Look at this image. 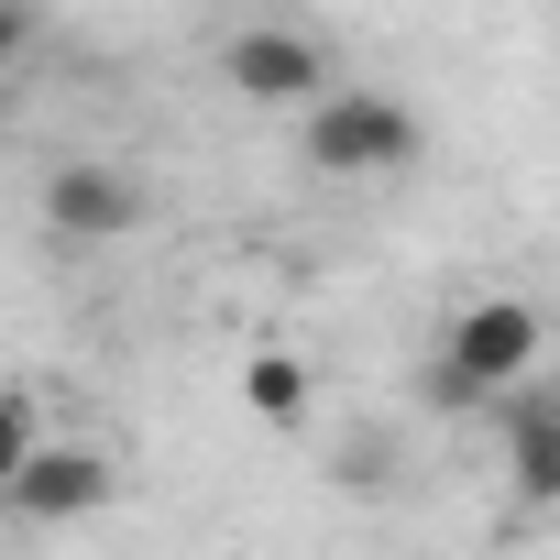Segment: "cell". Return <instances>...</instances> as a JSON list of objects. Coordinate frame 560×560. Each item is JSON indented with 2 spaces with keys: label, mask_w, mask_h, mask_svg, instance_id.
Masks as SVG:
<instances>
[{
  "label": "cell",
  "mask_w": 560,
  "mask_h": 560,
  "mask_svg": "<svg viewBox=\"0 0 560 560\" xmlns=\"http://www.w3.org/2000/svg\"><path fill=\"white\" fill-rule=\"evenodd\" d=\"M418 396L440 407V418H494V385H472L451 352H429V374H418Z\"/></svg>",
  "instance_id": "cell-9"
},
{
  "label": "cell",
  "mask_w": 560,
  "mask_h": 560,
  "mask_svg": "<svg viewBox=\"0 0 560 560\" xmlns=\"http://www.w3.org/2000/svg\"><path fill=\"white\" fill-rule=\"evenodd\" d=\"M220 89L253 100V110H308L319 89H341V56L308 23H231L220 34Z\"/></svg>",
  "instance_id": "cell-2"
},
{
  "label": "cell",
  "mask_w": 560,
  "mask_h": 560,
  "mask_svg": "<svg viewBox=\"0 0 560 560\" xmlns=\"http://www.w3.org/2000/svg\"><path fill=\"white\" fill-rule=\"evenodd\" d=\"M143 220H154V187H143L132 165H110V154H67V165L45 176V231H56L67 253L132 242Z\"/></svg>",
  "instance_id": "cell-3"
},
{
  "label": "cell",
  "mask_w": 560,
  "mask_h": 560,
  "mask_svg": "<svg viewBox=\"0 0 560 560\" xmlns=\"http://www.w3.org/2000/svg\"><path fill=\"white\" fill-rule=\"evenodd\" d=\"M34 56V0H0V67Z\"/></svg>",
  "instance_id": "cell-10"
},
{
  "label": "cell",
  "mask_w": 560,
  "mask_h": 560,
  "mask_svg": "<svg viewBox=\"0 0 560 560\" xmlns=\"http://www.w3.org/2000/svg\"><path fill=\"white\" fill-rule=\"evenodd\" d=\"M440 352L472 374V385H527L538 374V308L527 298H472V308H451V330H440Z\"/></svg>",
  "instance_id": "cell-5"
},
{
  "label": "cell",
  "mask_w": 560,
  "mask_h": 560,
  "mask_svg": "<svg viewBox=\"0 0 560 560\" xmlns=\"http://www.w3.org/2000/svg\"><path fill=\"white\" fill-rule=\"evenodd\" d=\"M549 396H560V374H549Z\"/></svg>",
  "instance_id": "cell-11"
},
{
  "label": "cell",
  "mask_w": 560,
  "mask_h": 560,
  "mask_svg": "<svg viewBox=\"0 0 560 560\" xmlns=\"http://www.w3.org/2000/svg\"><path fill=\"white\" fill-rule=\"evenodd\" d=\"M242 407H253L264 429H308V407H319V374H308L298 352H253V363H242Z\"/></svg>",
  "instance_id": "cell-7"
},
{
  "label": "cell",
  "mask_w": 560,
  "mask_h": 560,
  "mask_svg": "<svg viewBox=\"0 0 560 560\" xmlns=\"http://www.w3.org/2000/svg\"><path fill=\"white\" fill-rule=\"evenodd\" d=\"M298 154H308V176H341V187H363V176H407L418 154H429V121L396 100V89H319L308 110H298Z\"/></svg>",
  "instance_id": "cell-1"
},
{
  "label": "cell",
  "mask_w": 560,
  "mask_h": 560,
  "mask_svg": "<svg viewBox=\"0 0 560 560\" xmlns=\"http://www.w3.org/2000/svg\"><path fill=\"white\" fill-rule=\"evenodd\" d=\"M45 440H56V429H45V396H34V385H0V483H12Z\"/></svg>",
  "instance_id": "cell-8"
},
{
  "label": "cell",
  "mask_w": 560,
  "mask_h": 560,
  "mask_svg": "<svg viewBox=\"0 0 560 560\" xmlns=\"http://www.w3.org/2000/svg\"><path fill=\"white\" fill-rule=\"evenodd\" d=\"M110 451L100 440H45L12 483H0V505H12V516H34V527H78V516H100L110 505Z\"/></svg>",
  "instance_id": "cell-4"
},
{
  "label": "cell",
  "mask_w": 560,
  "mask_h": 560,
  "mask_svg": "<svg viewBox=\"0 0 560 560\" xmlns=\"http://www.w3.org/2000/svg\"><path fill=\"white\" fill-rule=\"evenodd\" d=\"M494 440H505V483L516 505H560V396H494Z\"/></svg>",
  "instance_id": "cell-6"
}]
</instances>
